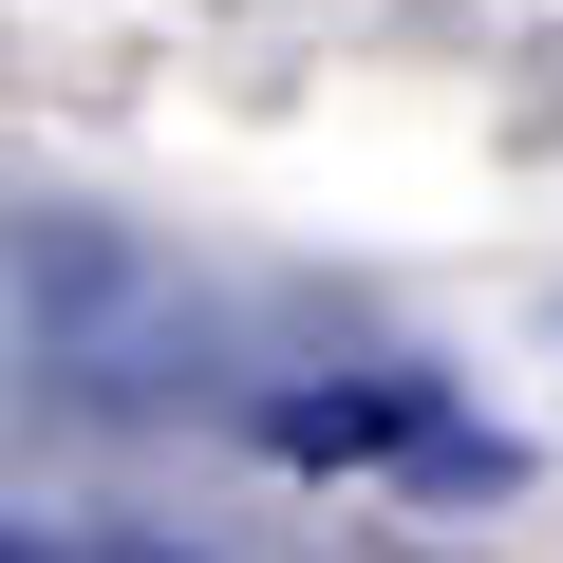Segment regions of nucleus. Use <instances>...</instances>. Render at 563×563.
Here are the masks:
<instances>
[{
  "label": "nucleus",
  "mask_w": 563,
  "mask_h": 563,
  "mask_svg": "<svg viewBox=\"0 0 563 563\" xmlns=\"http://www.w3.org/2000/svg\"><path fill=\"white\" fill-rule=\"evenodd\" d=\"M301 470H413V488H507V432H470L432 376H357V395H282L263 413Z\"/></svg>",
  "instance_id": "obj_1"
}]
</instances>
